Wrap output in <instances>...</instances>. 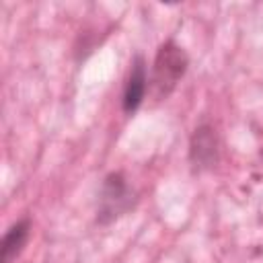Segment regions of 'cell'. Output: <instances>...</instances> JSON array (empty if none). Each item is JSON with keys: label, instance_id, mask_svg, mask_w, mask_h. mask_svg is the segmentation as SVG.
Returning <instances> with one entry per match:
<instances>
[{"label": "cell", "instance_id": "cell-2", "mask_svg": "<svg viewBox=\"0 0 263 263\" xmlns=\"http://www.w3.org/2000/svg\"><path fill=\"white\" fill-rule=\"evenodd\" d=\"M138 203V193L127 183L125 175L119 171L109 173L99 191V203H97V224L107 226L115 222L117 218L125 216L134 205Z\"/></svg>", "mask_w": 263, "mask_h": 263}, {"label": "cell", "instance_id": "cell-1", "mask_svg": "<svg viewBox=\"0 0 263 263\" xmlns=\"http://www.w3.org/2000/svg\"><path fill=\"white\" fill-rule=\"evenodd\" d=\"M187 68H189L187 51L177 41L166 39L154 55L152 74H150V92L154 101L168 99L177 88V84L181 82V78L185 76Z\"/></svg>", "mask_w": 263, "mask_h": 263}, {"label": "cell", "instance_id": "cell-3", "mask_svg": "<svg viewBox=\"0 0 263 263\" xmlns=\"http://www.w3.org/2000/svg\"><path fill=\"white\" fill-rule=\"evenodd\" d=\"M189 164L197 173L214 171L220 162V136L218 129L210 121H201L195 125L191 138H189Z\"/></svg>", "mask_w": 263, "mask_h": 263}, {"label": "cell", "instance_id": "cell-5", "mask_svg": "<svg viewBox=\"0 0 263 263\" xmlns=\"http://www.w3.org/2000/svg\"><path fill=\"white\" fill-rule=\"evenodd\" d=\"M31 236V218H21L14 224L8 226V230L2 236V263H12L25 249Z\"/></svg>", "mask_w": 263, "mask_h": 263}, {"label": "cell", "instance_id": "cell-4", "mask_svg": "<svg viewBox=\"0 0 263 263\" xmlns=\"http://www.w3.org/2000/svg\"><path fill=\"white\" fill-rule=\"evenodd\" d=\"M150 90V78H148V66L142 53H136L132 64H129V74L123 84V95H121V109L125 115H134L144 99L146 92Z\"/></svg>", "mask_w": 263, "mask_h": 263}]
</instances>
